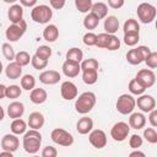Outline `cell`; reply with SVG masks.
I'll list each match as a JSON object with an SVG mask.
<instances>
[{"label":"cell","instance_id":"6da1fadb","mask_svg":"<svg viewBox=\"0 0 157 157\" xmlns=\"http://www.w3.org/2000/svg\"><path fill=\"white\" fill-rule=\"evenodd\" d=\"M42 144V135L38 130H28L23 134V141H22V146L25 148V151L27 153H37L39 151Z\"/></svg>","mask_w":157,"mask_h":157},{"label":"cell","instance_id":"7a4b0ae2","mask_svg":"<svg viewBox=\"0 0 157 157\" xmlns=\"http://www.w3.org/2000/svg\"><path fill=\"white\" fill-rule=\"evenodd\" d=\"M96 104V94L93 92H83L78 97H76L75 102V109L80 114H87L90 113Z\"/></svg>","mask_w":157,"mask_h":157},{"label":"cell","instance_id":"3957f363","mask_svg":"<svg viewBox=\"0 0 157 157\" xmlns=\"http://www.w3.org/2000/svg\"><path fill=\"white\" fill-rule=\"evenodd\" d=\"M53 16V10L48 5H36L31 11V18L37 23H48Z\"/></svg>","mask_w":157,"mask_h":157},{"label":"cell","instance_id":"277c9868","mask_svg":"<svg viewBox=\"0 0 157 157\" xmlns=\"http://www.w3.org/2000/svg\"><path fill=\"white\" fill-rule=\"evenodd\" d=\"M117 110L123 114V115H128V114H131L132 110L135 109L136 104H135V98L131 96V94H128V93H124L121 96L118 97L117 99Z\"/></svg>","mask_w":157,"mask_h":157},{"label":"cell","instance_id":"5b68a950","mask_svg":"<svg viewBox=\"0 0 157 157\" xmlns=\"http://www.w3.org/2000/svg\"><path fill=\"white\" fill-rule=\"evenodd\" d=\"M50 137H52L53 142H55L59 146L69 147V146H71L74 144V136L69 131H66V130H64L61 128L54 129L52 131V134H50Z\"/></svg>","mask_w":157,"mask_h":157},{"label":"cell","instance_id":"8992f818","mask_svg":"<svg viewBox=\"0 0 157 157\" xmlns=\"http://www.w3.org/2000/svg\"><path fill=\"white\" fill-rule=\"evenodd\" d=\"M136 13L142 23H151L156 17V7L148 2H141L137 6Z\"/></svg>","mask_w":157,"mask_h":157},{"label":"cell","instance_id":"52a82bcc","mask_svg":"<svg viewBox=\"0 0 157 157\" xmlns=\"http://www.w3.org/2000/svg\"><path fill=\"white\" fill-rule=\"evenodd\" d=\"M26 29H27V23L25 20H22L17 23L10 25L5 32V36L10 42H17L25 34Z\"/></svg>","mask_w":157,"mask_h":157},{"label":"cell","instance_id":"ba28073f","mask_svg":"<svg viewBox=\"0 0 157 157\" xmlns=\"http://www.w3.org/2000/svg\"><path fill=\"white\" fill-rule=\"evenodd\" d=\"M129 132H130V126L125 121H118L110 129V136H112V139L114 141H118V142L124 141L129 136Z\"/></svg>","mask_w":157,"mask_h":157},{"label":"cell","instance_id":"9c48e42d","mask_svg":"<svg viewBox=\"0 0 157 157\" xmlns=\"http://www.w3.org/2000/svg\"><path fill=\"white\" fill-rule=\"evenodd\" d=\"M135 80L146 90V88H150V87H152L155 85V82H156V75L150 69H141L140 71H137Z\"/></svg>","mask_w":157,"mask_h":157},{"label":"cell","instance_id":"30bf717a","mask_svg":"<svg viewBox=\"0 0 157 157\" xmlns=\"http://www.w3.org/2000/svg\"><path fill=\"white\" fill-rule=\"evenodd\" d=\"M88 140H90V144L97 150H101V148L105 147V145H107V135L101 129L92 130L88 135Z\"/></svg>","mask_w":157,"mask_h":157},{"label":"cell","instance_id":"8fae6325","mask_svg":"<svg viewBox=\"0 0 157 157\" xmlns=\"http://www.w3.org/2000/svg\"><path fill=\"white\" fill-rule=\"evenodd\" d=\"M135 104L137 105V108L141 109V112L145 113H150L151 110L156 109V99L150 94L139 96L137 99H135Z\"/></svg>","mask_w":157,"mask_h":157},{"label":"cell","instance_id":"7c38bea8","mask_svg":"<svg viewBox=\"0 0 157 157\" xmlns=\"http://www.w3.org/2000/svg\"><path fill=\"white\" fill-rule=\"evenodd\" d=\"M18 146H20V140L13 134H6L1 139V148L4 151L15 152V151H17Z\"/></svg>","mask_w":157,"mask_h":157},{"label":"cell","instance_id":"4fadbf2b","mask_svg":"<svg viewBox=\"0 0 157 157\" xmlns=\"http://www.w3.org/2000/svg\"><path fill=\"white\" fill-rule=\"evenodd\" d=\"M60 93L64 99L71 101L77 97V87L71 81H64L60 86Z\"/></svg>","mask_w":157,"mask_h":157},{"label":"cell","instance_id":"5bb4252c","mask_svg":"<svg viewBox=\"0 0 157 157\" xmlns=\"http://www.w3.org/2000/svg\"><path fill=\"white\" fill-rule=\"evenodd\" d=\"M60 78L61 76L56 70H45L39 75V81L44 85H55L60 81Z\"/></svg>","mask_w":157,"mask_h":157},{"label":"cell","instance_id":"9a60e30c","mask_svg":"<svg viewBox=\"0 0 157 157\" xmlns=\"http://www.w3.org/2000/svg\"><path fill=\"white\" fill-rule=\"evenodd\" d=\"M25 113V104L18 101H13L7 105V115L11 119H18Z\"/></svg>","mask_w":157,"mask_h":157},{"label":"cell","instance_id":"2e32d148","mask_svg":"<svg viewBox=\"0 0 157 157\" xmlns=\"http://www.w3.org/2000/svg\"><path fill=\"white\" fill-rule=\"evenodd\" d=\"M61 70H63V74L66 76V77H76L80 71H81V67H80V64L77 63H74V61H70V60H65L63 66H61Z\"/></svg>","mask_w":157,"mask_h":157},{"label":"cell","instance_id":"e0dca14e","mask_svg":"<svg viewBox=\"0 0 157 157\" xmlns=\"http://www.w3.org/2000/svg\"><path fill=\"white\" fill-rule=\"evenodd\" d=\"M76 130L81 135H86L93 130V120L90 117H82L76 123Z\"/></svg>","mask_w":157,"mask_h":157},{"label":"cell","instance_id":"ac0fdd59","mask_svg":"<svg viewBox=\"0 0 157 157\" xmlns=\"http://www.w3.org/2000/svg\"><path fill=\"white\" fill-rule=\"evenodd\" d=\"M44 121H45V119H44V117H43L42 113H39V112H33V113L29 114L27 124H28V126H29L32 130H39V129L44 125Z\"/></svg>","mask_w":157,"mask_h":157},{"label":"cell","instance_id":"d6986e66","mask_svg":"<svg viewBox=\"0 0 157 157\" xmlns=\"http://www.w3.org/2000/svg\"><path fill=\"white\" fill-rule=\"evenodd\" d=\"M7 17L12 23H17L20 21H22L23 18V7L20 4H13L12 6H10L9 11H7Z\"/></svg>","mask_w":157,"mask_h":157},{"label":"cell","instance_id":"ffe728a7","mask_svg":"<svg viewBox=\"0 0 157 157\" xmlns=\"http://www.w3.org/2000/svg\"><path fill=\"white\" fill-rule=\"evenodd\" d=\"M146 124V118L142 113H131L130 118H129V126L136 130H140L145 126Z\"/></svg>","mask_w":157,"mask_h":157},{"label":"cell","instance_id":"44dd1931","mask_svg":"<svg viewBox=\"0 0 157 157\" xmlns=\"http://www.w3.org/2000/svg\"><path fill=\"white\" fill-rule=\"evenodd\" d=\"M104 33L107 34H115L119 29V20L115 16H107L104 20Z\"/></svg>","mask_w":157,"mask_h":157},{"label":"cell","instance_id":"7402d4cb","mask_svg":"<svg viewBox=\"0 0 157 157\" xmlns=\"http://www.w3.org/2000/svg\"><path fill=\"white\" fill-rule=\"evenodd\" d=\"M5 74H6L7 78H10V80H17V78H20L21 75H22V67H21L17 63L11 61V63H9V65L6 66Z\"/></svg>","mask_w":157,"mask_h":157},{"label":"cell","instance_id":"603a6c76","mask_svg":"<svg viewBox=\"0 0 157 157\" xmlns=\"http://www.w3.org/2000/svg\"><path fill=\"white\" fill-rule=\"evenodd\" d=\"M48 94L44 88H33L29 93V99L34 104H42L47 101Z\"/></svg>","mask_w":157,"mask_h":157},{"label":"cell","instance_id":"cb8c5ba5","mask_svg":"<svg viewBox=\"0 0 157 157\" xmlns=\"http://www.w3.org/2000/svg\"><path fill=\"white\" fill-rule=\"evenodd\" d=\"M91 13H93L94 16H97L99 20L107 17V13H108V6H107V4L102 2V1L93 2L92 4V7H91Z\"/></svg>","mask_w":157,"mask_h":157},{"label":"cell","instance_id":"d4e9b609","mask_svg":"<svg viewBox=\"0 0 157 157\" xmlns=\"http://www.w3.org/2000/svg\"><path fill=\"white\" fill-rule=\"evenodd\" d=\"M59 37V29L55 25H48L44 29H43V38L47 42H55Z\"/></svg>","mask_w":157,"mask_h":157},{"label":"cell","instance_id":"484cf974","mask_svg":"<svg viewBox=\"0 0 157 157\" xmlns=\"http://www.w3.org/2000/svg\"><path fill=\"white\" fill-rule=\"evenodd\" d=\"M10 129H11L13 135H22L27 130V123L23 119H21V118L13 119L11 125H10Z\"/></svg>","mask_w":157,"mask_h":157},{"label":"cell","instance_id":"4316f807","mask_svg":"<svg viewBox=\"0 0 157 157\" xmlns=\"http://www.w3.org/2000/svg\"><path fill=\"white\" fill-rule=\"evenodd\" d=\"M66 60H70V61H74V63H77L80 64L82 60H83V53L80 48H70L67 52H66Z\"/></svg>","mask_w":157,"mask_h":157},{"label":"cell","instance_id":"83f0119b","mask_svg":"<svg viewBox=\"0 0 157 157\" xmlns=\"http://www.w3.org/2000/svg\"><path fill=\"white\" fill-rule=\"evenodd\" d=\"M126 60L131 65H139V64H141L144 61V58L140 54V52L137 50V48H135V49H130L126 53Z\"/></svg>","mask_w":157,"mask_h":157},{"label":"cell","instance_id":"f1b7e54d","mask_svg":"<svg viewBox=\"0 0 157 157\" xmlns=\"http://www.w3.org/2000/svg\"><path fill=\"white\" fill-rule=\"evenodd\" d=\"M124 29V34H129V33H139L140 32V25L136 20L134 18H129L124 22L123 26Z\"/></svg>","mask_w":157,"mask_h":157},{"label":"cell","instance_id":"f546056e","mask_svg":"<svg viewBox=\"0 0 157 157\" xmlns=\"http://www.w3.org/2000/svg\"><path fill=\"white\" fill-rule=\"evenodd\" d=\"M98 80V71L97 70H86L82 71V81L86 85H94Z\"/></svg>","mask_w":157,"mask_h":157},{"label":"cell","instance_id":"4dcf8cb0","mask_svg":"<svg viewBox=\"0 0 157 157\" xmlns=\"http://www.w3.org/2000/svg\"><path fill=\"white\" fill-rule=\"evenodd\" d=\"M36 86V78L33 75H25L21 77V88L26 90V91H32Z\"/></svg>","mask_w":157,"mask_h":157},{"label":"cell","instance_id":"1f68e13d","mask_svg":"<svg viewBox=\"0 0 157 157\" xmlns=\"http://www.w3.org/2000/svg\"><path fill=\"white\" fill-rule=\"evenodd\" d=\"M99 23V18L97 16H94L93 13H87L83 18V26L86 29H94Z\"/></svg>","mask_w":157,"mask_h":157},{"label":"cell","instance_id":"d6a6232c","mask_svg":"<svg viewBox=\"0 0 157 157\" xmlns=\"http://www.w3.org/2000/svg\"><path fill=\"white\" fill-rule=\"evenodd\" d=\"M31 58L32 56L27 52L21 50L18 53H16V55H15V63H17L22 67V66H26V65H28L31 63Z\"/></svg>","mask_w":157,"mask_h":157},{"label":"cell","instance_id":"836d02e7","mask_svg":"<svg viewBox=\"0 0 157 157\" xmlns=\"http://www.w3.org/2000/svg\"><path fill=\"white\" fill-rule=\"evenodd\" d=\"M98 61L93 58H88V59H85L80 63V67H81V71H86V70H97L98 71Z\"/></svg>","mask_w":157,"mask_h":157},{"label":"cell","instance_id":"e575fe53","mask_svg":"<svg viewBox=\"0 0 157 157\" xmlns=\"http://www.w3.org/2000/svg\"><path fill=\"white\" fill-rule=\"evenodd\" d=\"M22 93V88L17 85H10L9 87H6V93H5V97L6 98H10V99H16L21 96Z\"/></svg>","mask_w":157,"mask_h":157},{"label":"cell","instance_id":"d590c367","mask_svg":"<svg viewBox=\"0 0 157 157\" xmlns=\"http://www.w3.org/2000/svg\"><path fill=\"white\" fill-rule=\"evenodd\" d=\"M37 58L42 59V60H48L52 55V48L48 47V45H39L37 49H36V54H34Z\"/></svg>","mask_w":157,"mask_h":157},{"label":"cell","instance_id":"8d00e7d4","mask_svg":"<svg viewBox=\"0 0 157 157\" xmlns=\"http://www.w3.org/2000/svg\"><path fill=\"white\" fill-rule=\"evenodd\" d=\"M92 0H75V6L76 9L82 12V13H86L88 11H91V7H92Z\"/></svg>","mask_w":157,"mask_h":157},{"label":"cell","instance_id":"74e56055","mask_svg":"<svg viewBox=\"0 0 157 157\" xmlns=\"http://www.w3.org/2000/svg\"><path fill=\"white\" fill-rule=\"evenodd\" d=\"M128 88H129L130 93L136 94V96H141V94H144V92H145V88H144V87H142L135 78H132V80L129 82Z\"/></svg>","mask_w":157,"mask_h":157},{"label":"cell","instance_id":"f35d334b","mask_svg":"<svg viewBox=\"0 0 157 157\" xmlns=\"http://www.w3.org/2000/svg\"><path fill=\"white\" fill-rule=\"evenodd\" d=\"M1 50H2V54H4L5 59H7L10 63L12 60H15L16 53H15V50H13V48H12V45L10 43H4L2 47H1Z\"/></svg>","mask_w":157,"mask_h":157},{"label":"cell","instance_id":"ab89813d","mask_svg":"<svg viewBox=\"0 0 157 157\" xmlns=\"http://www.w3.org/2000/svg\"><path fill=\"white\" fill-rule=\"evenodd\" d=\"M120 48V39L115 36V34H110L109 36V39H108V43H107V47L105 49L108 50H118Z\"/></svg>","mask_w":157,"mask_h":157},{"label":"cell","instance_id":"60d3db41","mask_svg":"<svg viewBox=\"0 0 157 157\" xmlns=\"http://www.w3.org/2000/svg\"><path fill=\"white\" fill-rule=\"evenodd\" d=\"M144 137L146 139L147 142L156 144L157 142V131L155 130V128H147L144 130Z\"/></svg>","mask_w":157,"mask_h":157},{"label":"cell","instance_id":"b9f144b4","mask_svg":"<svg viewBox=\"0 0 157 157\" xmlns=\"http://www.w3.org/2000/svg\"><path fill=\"white\" fill-rule=\"evenodd\" d=\"M140 39V34L139 33H129V34H124V43L129 47H134L137 44Z\"/></svg>","mask_w":157,"mask_h":157},{"label":"cell","instance_id":"7bdbcfd3","mask_svg":"<svg viewBox=\"0 0 157 157\" xmlns=\"http://www.w3.org/2000/svg\"><path fill=\"white\" fill-rule=\"evenodd\" d=\"M31 64H32V66H33L36 70H43V69L47 67L48 60H42V59L37 58L36 55H33V56L31 58Z\"/></svg>","mask_w":157,"mask_h":157},{"label":"cell","instance_id":"ee69618b","mask_svg":"<svg viewBox=\"0 0 157 157\" xmlns=\"http://www.w3.org/2000/svg\"><path fill=\"white\" fill-rule=\"evenodd\" d=\"M82 42H83V44L87 45V47L96 45V42H97V34H94L93 32H87V33L83 36Z\"/></svg>","mask_w":157,"mask_h":157},{"label":"cell","instance_id":"f6af8a7d","mask_svg":"<svg viewBox=\"0 0 157 157\" xmlns=\"http://www.w3.org/2000/svg\"><path fill=\"white\" fill-rule=\"evenodd\" d=\"M144 61H145L146 65L150 67V70H151V69H156V67H157V52H151V53L148 54V56H147Z\"/></svg>","mask_w":157,"mask_h":157},{"label":"cell","instance_id":"bcb514c9","mask_svg":"<svg viewBox=\"0 0 157 157\" xmlns=\"http://www.w3.org/2000/svg\"><path fill=\"white\" fill-rule=\"evenodd\" d=\"M129 145H130V147H131V148L137 150L139 147H141V146H142V137H141L140 135H137V134L131 135V136H130V139H129Z\"/></svg>","mask_w":157,"mask_h":157},{"label":"cell","instance_id":"7dc6e473","mask_svg":"<svg viewBox=\"0 0 157 157\" xmlns=\"http://www.w3.org/2000/svg\"><path fill=\"white\" fill-rule=\"evenodd\" d=\"M109 36L110 34H107V33H101L97 36V42H96V47L98 48H104L107 47V43H108V39H109Z\"/></svg>","mask_w":157,"mask_h":157},{"label":"cell","instance_id":"c3c4849f","mask_svg":"<svg viewBox=\"0 0 157 157\" xmlns=\"http://www.w3.org/2000/svg\"><path fill=\"white\" fill-rule=\"evenodd\" d=\"M58 156V151L55 147L53 146H45L42 150V156L40 157H56Z\"/></svg>","mask_w":157,"mask_h":157},{"label":"cell","instance_id":"681fc988","mask_svg":"<svg viewBox=\"0 0 157 157\" xmlns=\"http://www.w3.org/2000/svg\"><path fill=\"white\" fill-rule=\"evenodd\" d=\"M148 121L151 124L152 128H156L157 126V110L153 109L150 112V115H148Z\"/></svg>","mask_w":157,"mask_h":157},{"label":"cell","instance_id":"f907efd6","mask_svg":"<svg viewBox=\"0 0 157 157\" xmlns=\"http://www.w3.org/2000/svg\"><path fill=\"white\" fill-rule=\"evenodd\" d=\"M49 4L55 10H60V9H63L65 6V1L64 0H50Z\"/></svg>","mask_w":157,"mask_h":157},{"label":"cell","instance_id":"816d5d0a","mask_svg":"<svg viewBox=\"0 0 157 157\" xmlns=\"http://www.w3.org/2000/svg\"><path fill=\"white\" fill-rule=\"evenodd\" d=\"M108 6H110L112 9H120L121 6H124V0H108Z\"/></svg>","mask_w":157,"mask_h":157},{"label":"cell","instance_id":"f5cc1de1","mask_svg":"<svg viewBox=\"0 0 157 157\" xmlns=\"http://www.w3.org/2000/svg\"><path fill=\"white\" fill-rule=\"evenodd\" d=\"M137 50L140 52V54L142 55V58H144V60L148 56V54L151 53V49L148 48V47H146V45H139L137 47Z\"/></svg>","mask_w":157,"mask_h":157},{"label":"cell","instance_id":"db71d44e","mask_svg":"<svg viewBox=\"0 0 157 157\" xmlns=\"http://www.w3.org/2000/svg\"><path fill=\"white\" fill-rule=\"evenodd\" d=\"M21 6H27V7H34L37 5V0H20Z\"/></svg>","mask_w":157,"mask_h":157},{"label":"cell","instance_id":"11a10c76","mask_svg":"<svg viewBox=\"0 0 157 157\" xmlns=\"http://www.w3.org/2000/svg\"><path fill=\"white\" fill-rule=\"evenodd\" d=\"M129 157H146V155H145L142 151L134 150L132 152H130V153H129Z\"/></svg>","mask_w":157,"mask_h":157},{"label":"cell","instance_id":"9f6ffc18","mask_svg":"<svg viewBox=\"0 0 157 157\" xmlns=\"http://www.w3.org/2000/svg\"><path fill=\"white\" fill-rule=\"evenodd\" d=\"M5 93H6V86L0 83V99L5 98Z\"/></svg>","mask_w":157,"mask_h":157},{"label":"cell","instance_id":"6f0895ef","mask_svg":"<svg viewBox=\"0 0 157 157\" xmlns=\"http://www.w3.org/2000/svg\"><path fill=\"white\" fill-rule=\"evenodd\" d=\"M0 157H13L12 152H7V151H2L0 153Z\"/></svg>","mask_w":157,"mask_h":157},{"label":"cell","instance_id":"680465c9","mask_svg":"<svg viewBox=\"0 0 157 157\" xmlns=\"http://www.w3.org/2000/svg\"><path fill=\"white\" fill-rule=\"evenodd\" d=\"M4 117H5V110H4V108L0 105V121L4 119Z\"/></svg>","mask_w":157,"mask_h":157},{"label":"cell","instance_id":"91938a15","mask_svg":"<svg viewBox=\"0 0 157 157\" xmlns=\"http://www.w3.org/2000/svg\"><path fill=\"white\" fill-rule=\"evenodd\" d=\"M1 72H2V63L0 61V74H1Z\"/></svg>","mask_w":157,"mask_h":157},{"label":"cell","instance_id":"94428289","mask_svg":"<svg viewBox=\"0 0 157 157\" xmlns=\"http://www.w3.org/2000/svg\"><path fill=\"white\" fill-rule=\"evenodd\" d=\"M31 157H39V156H36V155H34V156H31Z\"/></svg>","mask_w":157,"mask_h":157}]
</instances>
